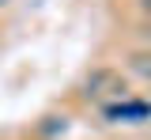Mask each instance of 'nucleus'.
I'll return each instance as SVG.
<instances>
[{"mask_svg":"<svg viewBox=\"0 0 151 140\" xmlns=\"http://www.w3.org/2000/svg\"><path fill=\"white\" fill-rule=\"evenodd\" d=\"M8 4H12V0H0V8H8Z\"/></svg>","mask_w":151,"mask_h":140,"instance_id":"3","label":"nucleus"},{"mask_svg":"<svg viewBox=\"0 0 151 140\" xmlns=\"http://www.w3.org/2000/svg\"><path fill=\"white\" fill-rule=\"evenodd\" d=\"M64 129H68V118H64V114H60V118L49 114V118H42V125H38V133H42L45 140H49V136H60Z\"/></svg>","mask_w":151,"mask_h":140,"instance_id":"2","label":"nucleus"},{"mask_svg":"<svg viewBox=\"0 0 151 140\" xmlns=\"http://www.w3.org/2000/svg\"><path fill=\"white\" fill-rule=\"evenodd\" d=\"M102 118L110 121V125H144V121H151V99L129 95V99H121V102L102 106Z\"/></svg>","mask_w":151,"mask_h":140,"instance_id":"1","label":"nucleus"}]
</instances>
